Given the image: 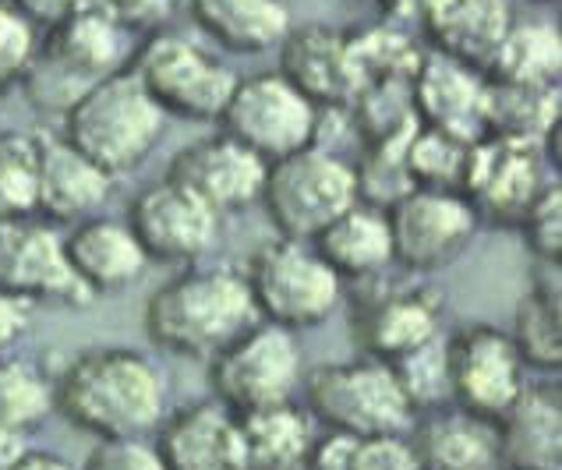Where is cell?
Here are the masks:
<instances>
[{
  "label": "cell",
  "instance_id": "25",
  "mask_svg": "<svg viewBox=\"0 0 562 470\" xmlns=\"http://www.w3.org/2000/svg\"><path fill=\"white\" fill-rule=\"evenodd\" d=\"M312 245L344 283H361L393 269V237L385 209L361 199L336 216Z\"/></svg>",
  "mask_w": 562,
  "mask_h": 470
},
{
  "label": "cell",
  "instance_id": "28",
  "mask_svg": "<svg viewBox=\"0 0 562 470\" xmlns=\"http://www.w3.org/2000/svg\"><path fill=\"white\" fill-rule=\"evenodd\" d=\"M188 11L209 40L234 54H262L291 32L286 0H188Z\"/></svg>",
  "mask_w": 562,
  "mask_h": 470
},
{
  "label": "cell",
  "instance_id": "21",
  "mask_svg": "<svg viewBox=\"0 0 562 470\" xmlns=\"http://www.w3.org/2000/svg\"><path fill=\"white\" fill-rule=\"evenodd\" d=\"M156 449L167 470H245L237 414L220 400L191 403L164 421Z\"/></svg>",
  "mask_w": 562,
  "mask_h": 470
},
{
  "label": "cell",
  "instance_id": "44",
  "mask_svg": "<svg viewBox=\"0 0 562 470\" xmlns=\"http://www.w3.org/2000/svg\"><path fill=\"white\" fill-rule=\"evenodd\" d=\"M32 449L29 432L22 428H0V470H11Z\"/></svg>",
  "mask_w": 562,
  "mask_h": 470
},
{
  "label": "cell",
  "instance_id": "11",
  "mask_svg": "<svg viewBox=\"0 0 562 470\" xmlns=\"http://www.w3.org/2000/svg\"><path fill=\"white\" fill-rule=\"evenodd\" d=\"M350 326L364 358L393 365L439 336L442 294L428 283H396L390 272H382V277L361 280Z\"/></svg>",
  "mask_w": 562,
  "mask_h": 470
},
{
  "label": "cell",
  "instance_id": "42",
  "mask_svg": "<svg viewBox=\"0 0 562 470\" xmlns=\"http://www.w3.org/2000/svg\"><path fill=\"white\" fill-rule=\"evenodd\" d=\"M100 4L114 14L124 29L149 25L153 14H164V0H100Z\"/></svg>",
  "mask_w": 562,
  "mask_h": 470
},
{
  "label": "cell",
  "instance_id": "7",
  "mask_svg": "<svg viewBox=\"0 0 562 470\" xmlns=\"http://www.w3.org/2000/svg\"><path fill=\"white\" fill-rule=\"evenodd\" d=\"M308 414L329 432H347L358 439L411 432L417 417L396 382L393 365L375 358L315 368L308 376Z\"/></svg>",
  "mask_w": 562,
  "mask_h": 470
},
{
  "label": "cell",
  "instance_id": "5",
  "mask_svg": "<svg viewBox=\"0 0 562 470\" xmlns=\"http://www.w3.org/2000/svg\"><path fill=\"white\" fill-rule=\"evenodd\" d=\"M121 22L100 0H78V8L54 25L50 43L32 57L25 82L29 100L43 110H68L100 78L121 71Z\"/></svg>",
  "mask_w": 562,
  "mask_h": 470
},
{
  "label": "cell",
  "instance_id": "12",
  "mask_svg": "<svg viewBox=\"0 0 562 470\" xmlns=\"http://www.w3.org/2000/svg\"><path fill=\"white\" fill-rule=\"evenodd\" d=\"M446 371L449 403L488 421H499L527 389V365L513 336L485 322L446 339Z\"/></svg>",
  "mask_w": 562,
  "mask_h": 470
},
{
  "label": "cell",
  "instance_id": "8",
  "mask_svg": "<svg viewBox=\"0 0 562 470\" xmlns=\"http://www.w3.org/2000/svg\"><path fill=\"white\" fill-rule=\"evenodd\" d=\"M220 132L240 142L259 159L272 164L304 145H315L323 110L301 96L280 71L237 78L227 107L220 113Z\"/></svg>",
  "mask_w": 562,
  "mask_h": 470
},
{
  "label": "cell",
  "instance_id": "31",
  "mask_svg": "<svg viewBox=\"0 0 562 470\" xmlns=\"http://www.w3.org/2000/svg\"><path fill=\"white\" fill-rule=\"evenodd\" d=\"M562 43L559 32L544 22H509L506 36L495 46L485 78L509 86H559Z\"/></svg>",
  "mask_w": 562,
  "mask_h": 470
},
{
  "label": "cell",
  "instance_id": "22",
  "mask_svg": "<svg viewBox=\"0 0 562 470\" xmlns=\"http://www.w3.org/2000/svg\"><path fill=\"white\" fill-rule=\"evenodd\" d=\"M110 191H114V177L78 153L68 138H40L36 213L50 223H82L95 216Z\"/></svg>",
  "mask_w": 562,
  "mask_h": 470
},
{
  "label": "cell",
  "instance_id": "4",
  "mask_svg": "<svg viewBox=\"0 0 562 470\" xmlns=\"http://www.w3.org/2000/svg\"><path fill=\"white\" fill-rule=\"evenodd\" d=\"M259 202L277 226L280 237L315 240L326 226L358 202L355 164L336 156L323 145L304 149L266 164V181Z\"/></svg>",
  "mask_w": 562,
  "mask_h": 470
},
{
  "label": "cell",
  "instance_id": "20",
  "mask_svg": "<svg viewBox=\"0 0 562 470\" xmlns=\"http://www.w3.org/2000/svg\"><path fill=\"white\" fill-rule=\"evenodd\" d=\"M64 255L92 298L127 290L146 277L149 266V255L142 251L132 226L110 216H89L75 223V231L64 237Z\"/></svg>",
  "mask_w": 562,
  "mask_h": 470
},
{
  "label": "cell",
  "instance_id": "19",
  "mask_svg": "<svg viewBox=\"0 0 562 470\" xmlns=\"http://www.w3.org/2000/svg\"><path fill=\"white\" fill-rule=\"evenodd\" d=\"M280 75L301 96H308L318 110L350 107L358 96V82L347 54V32L323 22H308L286 32Z\"/></svg>",
  "mask_w": 562,
  "mask_h": 470
},
{
  "label": "cell",
  "instance_id": "13",
  "mask_svg": "<svg viewBox=\"0 0 562 470\" xmlns=\"http://www.w3.org/2000/svg\"><path fill=\"white\" fill-rule=\"evenodd\" d=\"M393 237V266L404 272H436L471 245L477 213L460 191L414 188L385 209Z\"/></svg>",
  "mask_w": 562,
  "mask_h": 470
},
{
  "label": "cell",
  "instance_id": "43",
  "mask_svg": "<svg viewBox=\"0 0 562 470\" xmlns=\"http://www.w3.org/2000/svg\"><path fill=\"white\" fill-rule=\"evenodd\" d=\"M19 4H22L25 19H36V22L54 29L78 8V0H19Z\"/></svg>",
  "mask_w": 562,
  "mask_h": 470
},
{
  "label": "cell",
  "instance_id": "24",
  "mask_svg": "<svg viewBox=\"0 0 562 470\" xmlns=\"http://www.w3.org/2000/svg\"><path fill=\"white\" fill-rule=\"evenodd\" d=\"M499 463L506 470H559L562 400L555 385H527L517 403L495 421Z\"/></svg>",
  "mask_w": 562,
  "mask_h": 470
},
{
  "label": "cell",
  "instance_id": "27",
  "mask_svg": "<svg viewBox=\"0 0 562 470\" xmlns=\"http://www.w3.org/2000/svg\"><path fill=\"white\" fill-rule=\"evenodd\" d=\"M245 470H304L312 449V414L294 400L237 414Z\"/></svg>",
  "mask_w": 562,
  "mask_h": 470
},
{
  "label": "cell",
  "instance_id": "18",
  "mask_svg": "<svg viewBox=\"0 0 562 470\" xmlns=\"http://www.w3.org/2000/svg\"><path fill=\"white\" fill-rule=\"evenodd\" d=\"M411 107L425 127H439L463 142L485 138V75L446 54H422L411 78Z\"/></svg>",
  "mask_w": 562,
  "mask_h": 470
},
{
  "label": "cell",
  "instance_id": "29",
  "mask_svg": "<svg viewBox=\"0 0 562 470\" xmlns=\"http://www.w3.org/2000/svg\"><path fill=\"white\" fill-rule=\"evenodd\" d=\"M562 283L559 266L538 262L531 283L513 315V344H517L524 365L541 371H555L562 365Z\"/></svg>",
  "mask_w": 562,
  "mask_h": 470
},
{
  "label": "cell",
  "instance_id": "17",
  "mask_svg": "<svg viewBox=\"0 0 562 470\" xmlns=\"http://www.w3.org/2000/svg\"><path fill=\"white\" fill-rule=\"evenodd\" d=\"M167 177L223 216V213H240V209L259 202L266 181V159H259L240 142L220 132L199 142H188L170 159Z\"/></svg>",
  "mask_w": 562,
  "mask_h": 470
},
{
  "label": "cell",
  "instance_id": "26",
  "mask_svg": "<svg viewBox=\"0 0 562 470\" xmlns=\"http://www.w3.org/2000/svg\"><path fill=\"white\" fill-rule=\"evenodd\" d=\"M411 439L422 452L425 470H492L499 463L495 421L477 417L457 403L428 411Z\"/></svg>",
  "mask_w": 562,
  "mask_h": 470
},
{
  "label": "cell",
  "instance_id": "40",
  "mask_svg": "<svg viewBox=\"0 0 562 470\" xmlns=\"http://www.w3.org/2000/svg\"><path fill=\"white\" fill-rule=\"evenodd\" d=\"M355 452H358V435L326 432L312 439L308 457H304V470H355Z\"/></svg>",
  "mask_w": 562,
  "mask_h": 470
},
{
  "label": "cell",
  "instance_id": "10",
  "mask_svg": "<svg viewBox=\"0 0 562 470\" xmlns=\"http://www.w3.org/2000/svg\"><path fill=\"white\" fill-rule=\"evenodd\" d=\"M132 71L167 118L184 121H220L237 82L205 46L167 32L142 46Z\"/></svg>",
  "mask_w": 562,
  "mask_h": 470
},
{
  "label": "cell",
  "instance_id": "3",
  "mask_svg": "<svg viewBox=\"0 0 562 470\" xmlns=\"http://www.w3.org/2000/svg\"><path fill=\"white\" fill-rule=\"evenodd\" d=\"M167 113L132 68L100 78L64 110V138L110 177L142 167L164 135Z\"/></svg>",
  "mask_w": 562,
  "mask_h": 470
},
{
  "label": "cell",
  "instance_id": "1",
  "mask_svg": "<svg viewBox=\"0 0 562 470\" xmlns=\"http://www.w3.org/2000/svg\"><path fill=\"white\" fill-rule=\"evenodd\" d=\"M54 411L95 439H146L167 417V379L149 354L92 347L54 379Z\"/></svg>",
  "mask_w": 562,
  "mask_h": 470
},
{
  "label": "cell",
  "instance_id": "2",
  "mask_svg": "<svg viewBox=\"0 0 562 470\" xmlns=\"http://www.w3.org/2000/svg\"><path fill=\"white\" fill-rule=\"evenodd\" d=\"M142 318L159 350L188 361H213L259 322V312L240 269L191 266L156 287Z\"/></svg>",
  "mask_w": 562,
  "mask_h": 470
},
{
  "label": "cell",
  "instance_id": "46",
  "mask_svg": "<svg viewBox=\"0 0 562 470\" xmlns=\"http://www.w3.org/2000/svg\"><path fill=\"white\" fill-rule=\"evenodd\" d=\"M538 4H555V0H538Z\"/></svg>",
  "mask_w": 562,
  "mask_h": 470
},
{
  "label": "cell",
  "instance_id": "23",
  "mask_svg": "<svg viewBox=\"0 0 562 470\" xmlns=\"http://www.w3.org/2000/svg\"><path fill=\"white\" fill-rule=\"evenodd\" d=\"M417 19L431 51L477 68L481 75L513 22L506 0H425Z\"/></svg>",
  "mask_w": 562,
  "mask_h": 470
},
{
  "label": "cell",
  "instance_id": "9",
  "mask_svg": "<svg viewBox=\"0 0 562 470\" xmlns=\"http://www.w3.org/2000/svg\"><path fill=\"white\" fill-rule=\"evenodd\" d=\"M209 376L216 400L234 414L294 400V389L304 379L297 333L259 318L209 361Z\"/></svg>",
  "mask_w": 562,
  "mask_h": 470
},
{
  "label": "cell",
  "instance_id": "41",
  "mask_svg": "<svg viewBox=\"0 0 562 470\" xmlns=\"http://www.w3.org/2000/svg\"><path fill=\"white\" fill-rule=\"evenodd\" d=\"M32 312L36 304L25 298H14L8 290H0V354H11V347L29 333Z\"/></svg>",
  "mask_w": 562,
  "mask_h": 470
},
{
  "label": "cell",
  "instance_id": "36",
  "mask_svg": "<svg viewBox=\"0 0 562 470\" xmlns=\"http://www.w3.org/2000/svg\"><path fill=\"white\" fill-rule=\"evenodd\" d=\"M520 231L531 255L538 262H562V188L559 181H549L535 205L527 209V216L520 220Z\"/></svg>",
  "mask_w": 562,
  "mask_h": 470
},
{
  "label": "cell",
  "instance_id": "15",
  "mask_svg": "<svg viewBox=\"0 0 562 470\" xmlns=\"http://www.w3.org/2000/svg\"><path fill=\"white\" fill-rule=\"evenodd\" d=\"M0 290L32 304L82 307L92 301L89 287L68 266L64 237L32 216L0 220Z\"/></svg>",
  "mask_w": 562,
  "mask_h": 470
},
{
  "label": "cell",
  "instance_id": "6",
  "mask_svg": "<svg viewBox=\"0 0 562 470\" xmlns=\"http://www.w3.org/2000/svg\"><path fill=\"white\" fill-rule=\"evenodd\" d=\"M245 280L259 318L294 333L323 326L344 301V280L326 266L312 240L277 237L251 255Z\"/></svg>",
  "mask_w": 562,
  "mask_h": 470
},
{
  "label": "cell",
  "instance_id": "35",
  "mask_svg": "<svg viewBox=\"0 0 562 470\" xmlns=\"http://www.w3.org/2000/svg\"><path fill=\"white\" fill-rule=\"evenodd\" d=\"M396 382L404 389L407 403L414 414L436 411L442 403H449V371H446V344L436 336L431 344L417 347L404 354L400 361H393Z\"/></svg>",
  "mask_w": 562,
  "mask_h": 470
},
{
  "label": "cell",
  "instance_id": "14",
  "mask_svg": "<svg viewBox=\"0 0 562 470\" xmlns=\"http://www.w3.org/2000/svg\"><path fill=\"white\" fill-rule=\"evenodd\" d=\"M544 188L549 181H544L541 145L499 135H485L471 145L460 194L471 202L481 223L520 226Z\"/></svg>",
  "mask_w": 562,
  "mask_h": 470
},
{
  "label": "cell",
  "instance_id": "39",
  "mask_svg": "<svg viewBox=\"0 0 562 470\" xmlns=\"http://www.w3.org/2000/svg\"><path fill=\"white\" fill-rule=\"evenodd\" d=\"M82 470H167V463L146 439H95Z\"/></svg>",
  "mask_w": 562,
  "mask_h": 470
},
{
  "label": "cell",
  "instance_id": "33",
  "mask_svg": "<svg viewBox=\"0 0 562 470\" xmlns=\"http://www.w3.org/2000/svg\"><path fill=\"white\" fill-rule=\"evenodd\" d=\"M474 142H463L439 127L417 124L404 149L407 170L414 188H439V191H460L463 174H468V156Z\"/></svg>",
  "mask_w": 562,
  "mask_h": 470
},
{
  "label": "cell",
  "instance_id": "38",
  "mask_svg": "<svg viewBox=\"0 0 562 470\" xmlns=\"http://www.w3.org/2000/svg\"><path fill=\"white\" fill-rule=\"evenodd\" d=\"M355 470H425V463L407 432H385L358 439Z\"/></svg>",
  "mask_w": 562,
  "mask_h": 470
},
{
  "label": "cell",
  "instance_id": "30",
  "mask_svg": "<svg viewBox=\"0 0 562 470\" xmlns=\"http://www.w3.org/2000/svg\"><path fill=\"white\" fill-rule=\"evenodd\" d=\"M559 127V86H509L485 78V135L541 145Z\"/></svg>",
  "mask_w": 562,
  "mask_h": 470
},
{
  "label": "cell",
  "instance_id": "16",
  "mask_svg": "<svg viewBox=\"0 0 562 470\" xmlns=\"http://www.w3.org/2000/svg\"><path fill=\"white\" fill-rule=\"evenodd\" d=\"M220 220V213L170 177L142 191L127 213V226L149 262H199L216 245Z\"/></svg>",
  "mask_w": 562,
  "mask_h": 470
},
{
  "label": "cell",
  "instance_id": "37",
  "mask_svg": "<svg viewBox=\"0 0 562 470\" xmlns=\"http://www.w3.org/2000/svg\"><path fill=\"white\" fill-rule=\"evenodd\" d=\"M32 57H36V43H32L29 19L0 0V89L25 78Z\"/></svg>",
  "mask_w": 562,
  "mask_h": 470
},
{
  "label": "cell",
  "instance_id": "45",
  "mask_svg": "<svg viewBox=\"0 0 562 470\" xmlns=\"http://www.w3.org/2000/svg\"><path fill=\"white\" fill-rule=\"evenodd\" d=\"M11 470H75V467H71L68 460H64L60 452H50V449H36V446H32Z\"/></svg>",
  "mask_w": 562,
  "mask_h": 470
},
{
  "label": "cell",
  "instance_id": "34",
  "mask_svg": "<svg viewBox=\"0 0 562 470\" xmlns=\"http://www.w3.org/2000/svg\"><path fill=\"white\" fill-rule=\"evenodd\" d=\"M40 191V138L0 132V220L36 213Z\"/></svg>",
  "mask_w": 562,
  "mask_h": 470
},
{
  "label": "cell",
  "instance_id": "32",
  "mask_svg": "<svg viewBox=\"0 0 562 470\" xmlns=\"http://www.w3.org/2000/svg\"><path fill=\"white\" fill-rule=\"evenodd\" d=\"M54 414V379L14 354H0V428L32 432Z\"/></svg>",
  "mask_w": 562,
  "mask_h": 470
}]
</instances>
